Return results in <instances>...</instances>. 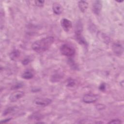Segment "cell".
Instances as JSON below:
<instances>
[{
    "label": "cell",
    "mask_w": 124,
    "mask_h": 124,
    "mask_svg": "<svg viewBox=\"0 0 124 124\" xmlns=\"http://www.w3.org/2000/svg\"><path fill=\"white\" fill-rule=\"evenodd\" d=\"M54 39L52 36H47L37 40L31 45L32 49L38 53H42L47 50L53 44Z\"/></svg>",
    "instance_id": "6da1fadb"
},
{
    "label": "cell",
    "mask_w": 124,
    "mask_h": 124,
    "mask_svg": "<svg viewBox=\"0 0 124 124\" xmlns=\"http://www.w3.org/2000/svg\"><path fill=\"white\" fill-rule=\"evenodd\" d=\"M83 25L80 20L77 21L75 26V38L76 40L81 45H84L85 46H87V43L84 37L83 36Z\"/></svg>",
    "instance_id": "7a4b0ae2"
},
{
    "label": "cell",
    "mask_w": 124,
    "mask_h": 124,
    "mask_svg": "<svg viewBox=\"0 0 124 124\" xmlns=\"http://www.w3.org/2000/svg\"><path fill=\"white\" fill-rule=\"evenodd\" d=\"M60 50L62 55L68 57L73 56L76 53V49L74 46L67 43L62 44L61 46Z\"/></svg>",
    "instance_id": "3957f363"
},
{
    "label": "cell",
    "mask_w": 124,
    "mask_h": 124,
    "mask_svg": "<svg viewBox=\"0 0 124 124\" xmlns=\"http://www.w3.org/2000/svg\"><path fill=\"white\" fill-rule=\"evenodd\" d=\"M99 98V96L93 93H87L84 95L82 98V101L87 104L93 103L96 102Z\"/></svg>",
    "instance_id": "277c9868"
},
{
    "label": "cell",
    "mask_w": 124,
    "mask_h": 124,
    "mask_svg": "<svg viewBox=\"0 0 124 124\" xmlns=\"http://www.w3.org/2000/svg\"><path fill=\"white\" fill-rule=\"evenodd\" d=\"M52 101L51 99L45 97H39L37 98L34 100V103L40 107H46L52 103Z\"/></svg>",
    "instance_id": "5b68a950"
},
{
    "label": "cell",
    "mask_w": 124,
    "mask_h": 124,
    "mask_svg": "<svg viewBox=\"0 0 124 124\" xmlns=\"http://www.w3.org/2000/svg\"><path fill=\"white\" fill-rule=\"evenodd\" d=\"M112 49L116 55L120 56L123 53L124 48L123 45L121 43L119 42H116L113 44Z\"/></svg>",
    "instance_id": "8992f818"
},
{
    "label": "cell",
    "mask_w": 124,
    "mask_h": 124,
    "mask_svg": "<svg viewBox=\"0 0 124 124\" xmlns=\"http://www.w3.org/2000/svg\"><path fill=\"white\" fill-rule=\"evenodd\" d=\"M61 24L62 29L66 32L69 31L72 28V22L67 18H63L62 19Z\"/></svg>",
    "instance_id": "52a82bcc"
},
{
    "label": "cell",
    "mask_w": 124,
    "mask_h": 124,
    "mask_svg": "<svg viewBox=\"0 0 124 124\" xmlns=\"http://www.w3.org/2000/svg\"><path fill=\"white\" fill-rule=\"evenodd\" d=\"M24 95V92L21 91H16L13 93L9 96V100L11 102H16L21 98Z\"/></svg>",
    "instance_id": "ba28073f"
},
{
    "label": "cell",
    "mask_w": 124,
    "mask_h": 124,
    "mask_svg": "<svg viewBox=\"0 0 124 124\" xmlns=\"http://www.w3.org/2000/svg\"><path fill=\"white\" fill-rule=\"evenodd\" d=\"M102 8V1L101 0H95L93 4L92 10L93 13L96 15H99Z\"/></svg>",
    "instance_id": "9c48e42d"
},
{
    "label": "cell",
    "mask_w": 124,
    "mask_h": 124,
    "mask_svg": "<svg viewBox=\"0 0 124 124\" xmlns=\"http://www.w3.org/2000/svg\"><path fill=\"white\" fill-rule=\"evenodd\" d=\"M52 10L54 14L59 15L62 12V7L60 3L54 2L52 5Z\"/></svg>",
    "instance_id": "30bf717a"
},
{
    "label": "cell",
    "mask_w": 124,
    "mask_h": 124,
    "mask_svg": "<svg viewBox=\"0 0 124 124\" xmlns=\"http://www.w3.org/2000/svg\"><path fill=\"white\" fill-rule=\"evenodd\" d=\"M78 7L81 12L84 13L88 9V3L86 1L80 0L78 2Z\"/></svg>",
    "instance_id": "8fae6325"
},
{
    "label": "cell",
    "mask_w": 124,
    "mask_h": 124,
    "mask_svg": "<svg viewBox=\"0 0 124 124\" xmlns=\"http://www.w3.org/2000/svg\"><path fill=\"white\" fill-rule=\"evenodd\" d=\"M34 76L33 73L32 71L28 69L25 71L21 75V77L25 79H31Z\"/></svg>",
    "instance_id": "7c38bea8"
},
{
    "label": "cell",
    "mask_w": 124,
    "mask_h": 124,
    "mask_svg": "<svg viewBox=\"0 0 124 124\" xmlns=\"http://www.w3.org/2000/svg\"><path fill=\"white\" fill-rule=\"evenodd\" d=\"M20 56V52L16 49L13 50L9 55L10 58L13 61H16Z\"/></svg>",
    "instance_id": "4fadbf2b"
},
{
    "label": "cell",
    "mask_w": 124,
    "mask_h": 124,
    "mask_svg": "<svg viewBox=\"0 0 124 124\" xmlns=\"http://www.w3.org/2000/svg\"><path fill=\"white\" fill-rule=\"evenodd\" d=\"M62 75H60V74H58L56 73L55 75H53L51 77V81L55 82V81H58L60 80L61 78H62Z\"/></svg>",
    "instance_id": "5bb4252c"
},
{
    "label": "cell",
    "mask_w": 124,
    "mask_h": 124,
    "mask_svg": "<svg viewBox=\"0 0 124 124\" xmlns=\"http://www.w3.org/2000/svg\"><path fill=\"white\" fill-rule=\"evenodd\" d=\"M31 117L32 119H33L34 120H39L42 118V115L39 114V113H33L31 116Z\"/></svg>",
    "instance_id": "9a60e30c"
},
{
    "label": "cell",
    "mask_w": 124,
    "mask_h": 124,
    "mask_svg": "<svg viewBox=\"0 0 124 124\" xmlns=\"http://www.w3.org/2000/svg\"><path fill=\"white\" fill-rule=\"evenodd\" d=\"M44 2H45V1H44V0H35L34 1L35 4L37 6L40 7L43 6Z\"/></svg>",
    "instance_id": "2e32d148"
},
{
    "label": "cell",
    "mask_w": 124,
    "mask_h": 124,
    "mask_svg": "<svg viewBox=\"0 0 124 124\" xmlns=\"http://www.w3.org/2000/svg\"><path fill=\"white\" fill-rule=\"evenodd\" d=\"M22 86H23V84L21 83H16L15 85H13L12 86V87L11 88V89L12 90H15V89H18V88H21Z\"/></svg>",
    "instance_id": "e0dca14e"
},
{
    "label": "cell",
    "mask_w": 124,
    "mask_h": 124,
    "mask_svg": "<svg viewBox=\"0 0 124 124\" xmlns=\"http://www.w3.org/2000/svg\"><path fill=\"white\" fill-rule=\"evenodd\" d=\"M122 122L119 119H113L108 122L109 124H121Z\"/></svg>",
    "instance_id": "ac0fdd59"
},
{
    "label": "cell",
    "mask_w": 124,
    "mask_h": 124,
    "mask_svg": "<svg viewBox=\"0 0 124 124\" xmlns=\"http://www.w3.org/2000/svg\"><path fill=\"white\" fill-rule=\"evenodd\" d=\"M14 108H7L5 111H4V112H3V115H6V114H8V113H11L13 110H14Z\"/></svg>",
    "instance_id": "d6986e66"
},
{
    "label": "cell",
    "mask_w": 124,
    "mask_h": 124,
    "mask_svg": "<svg viewBox=\"0 0 124 124\" xmlns=\"http://www.w3.org/2000/svg\"><path fill=\"white\" fill-rule=\"evenodd\" d=\"M106 86L105 83H102V84H100L99 89L101 91H105V90H106Z\"/></svg>",
    "instance_id": "ffe728a7"
},
{
    "label": "cell",
    "mask_w": 124,
    "mask_h": 124,
    "mask_svg": "<svg viewBox=\"0 0 124 124\" xmlns=\"http://www.w3.org/2000/svg\"><path fill=\"white\" fill-rule=\"evenodd\" d=\"M75 84V81L73 79L70 78L69 79L68 81V84H67V85L68 86H73Z\"/></svg>",
    "instance_id": "44dd1931"
},
{
    "label": "cell",
    "mask_w": 124,
    "mask_h": 124,
    "mask_svg": "<svg viewBox=\"0 0 124 124\" xmlns=\"http://www.w3.org/2000/svg\"><path fill=\"white\" fill-rule=\"evenodd\" d=\"M30 62V60L29 59H25L23 61H22V64L24 65H27Z\"/></svg>",
    "instance_id": "7402d4cb"
},
{
    "label": "cell",
    "mask_w": 124,
    "mask_h": 124,
    "mask_svg": "<svg viewBox=\"0 0 124 124\" xmlns=\"http://www.w3.org/2000/svg\"><path fill=\"white\" fill-rule=\"evenodd\" d=\"M11 119V118H8V119H6L5 120H3V121H0V123H5L6 122H8L9 121H10V120Z\"/></svg>",
    "instance_id": "603a6c76"
}]
</instances>
